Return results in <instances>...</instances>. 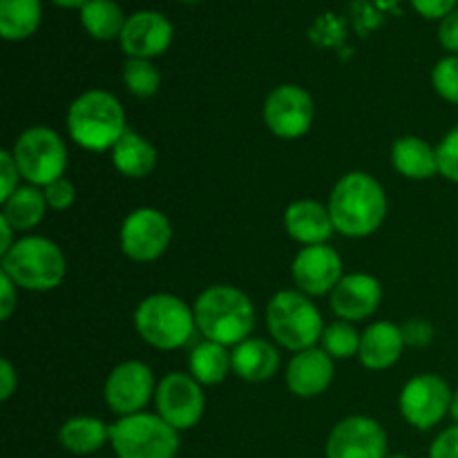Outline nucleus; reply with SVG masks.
Instances as JSON below:
<instances>
[{"label":"nucleus","instance_id":"obj_1","mask_svg":"<svg viewBox=\"0 0 458 458\" xmlns=\"http://www.w3.org/2000/svg\"><path fill=\"white\" fill-rule=\"evenodd\" d=\"M334 226L344 237H367L380 228L387 215V195L367 173H349L329 195Z\"/></svg>","mask_w":458,"mask_h":458},{"label":"nucleus","instance_id":"obj_2","mask_svg":"<svg viewBox=\"0 0 458 458\" xmlns=\"http://www.w3.org/2000/svg\"><path fill=\"white\" fill-rule=\"evenodd\" d=\"M192 311L201 335L224 347H237L244 343L255 327L250 298L235 286H210L197 298Z\"/></svg>","mask_w":458,"mask_h":458},{"label":"nucleus","instance_id":"obj_3","mask_svg":"<svg viewBox=\"0 0 458 458\" xmlns=\"http://www.w3.org/2000/svg\"><path fill=\"white\" fill-rule=\"evenodd\" d=\"M67 130L76 146L89 152H106L128 132L125 110L114 94L106 89H88L67 112Z\"/></svg>","mask_w":458,"mask_h":458},{"label":"nucleus","instance_id":"obj_4","mask_svg":"<svg viewBox=\"0 0 458 458\" xmlns=\"http://www.w3.org/2000/svg\"><path fill=\"white\" fill-rule=\"evenodd\" d=\"M3 273L18 289L52 291L63 282L67 271L65 255L47 237H22L3 255Z\"/></svg>","mask_w":458,"mask_h":458},{"label":"nucleus","instance_id":"obj_5","mask_svg":"<svg viewBox=\"0 0 458 458\" xmlns=\"http://www.w3.org/2000/svg\"><path fill=\"white\" fill-rule=\"evenodd\" d=\"M134 327L150 347L173 352L191 343L197 322L195 311L182 298L170 293H155L137 307Z\"/></svg>","mask_w":458,"mask_h":458},{"label":"nucleus","instance_id":"obj_6","mask_svg":"<svg viewBox=\"0 0 458 458\" xmlns=\"http://www.w3.org/2000/svg\"><path fill=\"white\" fill-rule=\"evenodd\" d=\"M268 334L282 347L300 353L316 347L322 338V316L302 291H280L267 307Z\"/></svg>","mask_w":458,"mask_h":458},{"label":"nucleus","instance_id":"obj_7","mask_svg":"<svg viewBox=\"0 0 458 458\" xmlns=\"http://www.w3.org/2000/svg\"><path fill=\"white\" fill-rule=\"evenodd\" d=\"M110 443L119 458H174L179 432L159 414L139 411L110 425Z\"/></svg>","mask_w":458,"mask_h":458},{"label":"nucleus","instance_id":"obj_8","mask_svg":"<svg viewBox=\"0 0 458 458\" xmlns=\"http://www.w3.org/2000/svg\"><path fill=\"white\" fill-rule=\"evenodd\" d=\"M12 155L22 179H27L31 186H49L56 179H63L67 168L65 141L43 125L25 130L13 143Z\"/></svg>","mask_w":458,"mask_h":458},{"label":"nucleus","instance_id":"obj_9","mask_svg":"<svg viewBox=\"0 0 458 458\" xmlns=\"http://www.w3.org/2000/svg\"><path fill=\"white\" fill-rule=\"evenodd\" d=\"M452 389L437 374H420L411 378L401 392V414L411 428L432 429L447 416L452 405Z\"/></svg>","mask_w":458,"mask_h":458},{"label":"nucleus","instance_id":"obj_10","mask_svg":"<svg viewBox=\"0 0 458 458\" xmlns=\"http://www.w3.org/2000/svg\"><path fill=\"white\" fill-rule=\"evenodd\" d=\"M157 414L177 432L192 429L201 420L206 410V398L201 385L188 374H168L161 378L155 392Z\"/></svg>","mask_w":458,"mask_h":458},{"label":"nucleus","instance_id":"obj_11","mask_svg":"<svg viewBox=\"0 0 458 458\" xmlns=\"http://www.w3.org/2000/svg\"><path fill=\"white\" fill-rule=\"evenodd\" d=\"M264 123L276 137L298 139L309 132L316 116L311 94L300 85H277L264 101Z\"/></svg>","mask_w":458,"mask_h":458},{"label":"nucleus","instance_id":"obj_12","mask_svg":"<svg viewBox=\"0 0 458 458\" xmlns=\"http://www.w3.org/2000/svg\"><path fill=\"white\" fill-rule=\"evenodd\" d=\"M121 250L134 262H155L173 240L168 217L157 208H137L121 226Z\"/></svg>","mask_w":458,"mask_h":458},{"label":"nucleus","instance_id":"obj_13","mask_svg":"<svg viewBox=\"0 0 458 458\" xmlns=\"http://www.w3.org/2000/svg\"><path fill=\"white\" fill-rule=\"evenodd\" d=\"M327 458H387V434L369 416H349L331 429Z\"/></svg>","mask_w":458,"mask_h":458},{"label":"nucleus","instance_id":"obj_14","mask_svg":"<svg viewBox=\"0 0 458 458\" xmlns=\"http://www.w3.org/2000/svg\"><path fill=\"white\" fill-rule=\"evenodd\" d=\"M155 392V376L141 360L121 362L106 380V403L119 416L139 414Z\"/></svg>","mask_w":458,"mask_h":458},{"label":"nucleus","instance_id":"obj_15","mask_svg":"<svg viewBox=\"0 0 458 458\" xmlns=\"http://www.w3.org/2000/svg\"><path fill=\"white\" fill-rule=\"evenodd\" d=\"M293 282L298 284V291L304 295H325L338 286L343 280V258L338 250L327 244L304 246L293 259Z\"/></svg>","mask_w":458,"mask_h":458},{"label":"nucleus","instance_id":"obj_16","mask_svg":"<svg viewBox=\"0 0 458 458\" xmlns=\"http://www.w3.org/2000/svg\"><path fill=\"white\" fill-rule=\"evenodd\" d=\"M173 22L159 12H137L125 21L119 36L121 49L128 58L161 56L173 43Z\"/></svg>","mask_w":458,"mask_h":458},{"label":"nucleus","instance_id":"obj_17","mask_svg":"<svg viewBox=\"0 0 458 458\" xmlns=\"http://www.w3.org/2000/svg\"><path fill=\"white\" fill-rule=\"evenodd\" d=\"M380 300H383L380 282L367 273L344 276L331 291V309L340 320L347 322L367 320L374 316L376 309L380 307Z\"/></svg>","mask_w":458,"mask_h":458},{"label":"nucleus","instance_id":"obj_18","mask_svg":"<svg viewBox=\"0 0 458 458\" xmlns=\"http://www.w3.org/2000/svg\"><path fill=\"white\" fill-rule=\"evenodd\" d=\"M334 358L325 349H307L291 358L286 367V387L300 398H316L334 380Z\"/></svg>","mask_w":458,"mask_h":458},{"label":"nucleus","instance_id":"obj_19","mask_svg":"<svg viewBox=\"0 0 458 458\" xmlns=\"http://www.w3.org/2000/svg\"><path fill=\"white\" fill-rule=\"evenodd\" d=\"M284 226L286 233L304 246L327 244L335 231L329 208L313 199L293 201L284 213Z\"/></svg>","mask_w":458,"mask_h":458},{"label":"nucleus","instance_id":"obj_20","mask_svg":"<svg viewBox=\"0 0 458 458\" xmlns=\"http://www.w3.org/2000/svg\"><path fill=\"white\" fill-rule=\"evenodd\" d=\"M405 349V335L403 327L394 322H374L360 335V358L362 365L371 371H383L396 365L398 358L403 356Z\"/></svg>","mask_w":458,"mask_h":458},{"label":"nucleus","instance_id":"obj_21","mask_svg":"<svg viewBox=\"0 0 458 458\" xmlns=\"http://www.w3.org/2000/svg\"><path fill=\"white\" fill-rule=\"evenodd\" d=\"M233 371L246 383H264L280 369V353L262 338H246L231 353Z\"/></svg>","mask_w":458,"mask_h":458},{"label":"nucleus","instance_id":"obj_22","mask_svg":"<svg viewBox=\"0 0 458 458\" xmlns=\"http://www.w3.org/2000/svg\"><path fill=\"white\" fill-rule=\"evenodd\" d=\"M392 164L407 179H432L438 174L437 148L420 137H401L392 148Z\"/></svg>","mask_w":458,"mask_h":458},{"label":"nucleus","instance_id":"obj_23","mask_svg":"<svg viewBox=\"0 0 458 458\" xmlns=\"http://www.w3.org/2000/svg\"><path fill=\"white\" fill-rule=\"evenodd\" d=\"M112 164L123 177L143 179L155 170L157 165V148L148 139L128 130L112 148Z\"/></svg>","mask_w":458,"mask_h":458},{"label":"nucleus","instance_id":"obj_24","mask_svg":"<svg viewBox=\"0 0 458 458\" xmlns=\"http://www.w3.org/2000/svg\"><path fill=\"white\" fill-rule=\"evenodd\" d=\"M58 441H61L63 450H67L70 454H92L110 441V428L94 416H74L63 423Z\"/></svg>","mask_w":458,"mask_h":458},{"label":"nucleus","instance_id":"obj_25","mask_svg":"<svg viewBox=\"0 0 458 458\" xmlns=\"http://www.w3.org/2000/svg\"><path fill=\"white\" fill-rule=\"evenodd\" d=\"M40 18V0H0V36L4 40L30 38L38 30Z\"/></svg>","mask_w":458,"mask_h":458},{"label":"nucleus","instance_id":"obj_26","mask_svg":"<svg viewBox=\"0 0 458 458\" xmlns=\"http://www.w3.org/2000/svg\"><path fill=\"white\" fill-rule=\"evenodd\" d=\"M47 210V199L38 186L18 188L9 199L3 201V217L13 226V231H31L38 226Z\"/></svg>","mask_w":458,"mask_h":458},{"label":"nucleus","instance_id":"obj_27","mask_svg":"<svg viewBox=\"0 0 458 458\" xmlns=\"http://www.w3.org/2000/svg\"><path fill=\"white\" fill-rule=\"evenodd\" d=\"M188 367L191 376L199 385H219L233 369V358L224 344L204 340L192 349Z\"/></svg>","mask_w":458,"mask_h":458},{"label":"nucleus","instance_id":"obj_28","mask_svg":"<svg viewBox=\"0 0 458 458\" xmlns=\"http://www.w3.org/2000/svg\"><path fill=\"white\" fill-rule=\"evenodd\" d=\"M125 21L128 18L123 16V12H121L114 0H88L81 7V25L97 40L119 38Z\"/></svg>","mask_w":458,"mask_h":458},{"label":"nucleus","instance_id":"obj_29","mask_svg":"<svg viewBox=\"0 0 458 458\" xmlns=\"http://www.w3.org/2000/svg\"><path fill=\"white\" fill-rule=\"evenodd\" d=\"M123 83L134 97L150 98L159 92L161 72L148 58H128L123 63Z\"/></svg>","mask_w":458,"mask_h":458},{"label":"nucleus","instance_id":"obj_30","mask_svg":"<svg viewBox=\"0 0 458 458\" xmlns=\"http://www.w3.org/2000/svg\"><path fill=\"white\" fill-rule=\"evenodd\" d=\"M320 340L322 349L331 358H340V360H347V358L356 356L360 352V335L353 329L352 322L347 320H335L331 325H327Z\"/></svg>","mask_w":458,"mask_h":458},{"label":"nucleus","instance_id":"obj_31","mask_svg":"<svg viewBox=\"0 0 458 458\" xmlns=\"http://www.w3.org/2000/svg\"><path fill=\"white\" fill-rule=\"evenodd\" d=\"M432 85L443 101L458 106V56L450 54L437 63L432 70Z\"/></svg>","mask_w":458,"mask_h":458},{"label":"nucleus","instance_id":"obj_32","mask_svg":"<svg viewBox=\"0 0 458 458\" xmlns=\"http://www.w3.org/2000/svg\"><path fill=\"white\" fill-rule=\"evenodd\" d=\"M437 157L438 174H443L447 182L458 183V125L441 139L437 146Z\"/></svg>","mask_w":458,"mask_h":458},{"label":"nucleus","instance_id":"obj_33","mask_svg":"<svg viewBox=\"0 0 458 458\" xmlns=\"http://www.w3.org/2000/svg\"><path fill=\"white\" fill-rule=\"evenodd\" d=\"M45 199L47 206L54 210H67L76 199V188L67 179H56L54 183L45 186Z\"/></svg>","mask_w":458,"mask_h":458},{"label":"nucleus","instance_id":"obj_34","mask_svg":"<svg viewBox=\"0 0 458 458\" xmlns=\"http://www.w3.org/2000/svg\"><path fill=\"white\" fill-rule=\"evenodd\" d=\"M0 177H3V195H0V199L4 201L18 191V177H22L21 170H18L16 159H13L12 152L7 150L0 152Z\"/></svg>","mask_w":458,"mask_h":458},{"label":"nucleus","instance_id":"obj_35","mask_svg":"<svg viewBox=\"0 0 458 458\" xmlns=\"http://www.w3.org/2000/svg\"><path fill=\"white\" fill-rule=\"evenodd\" d=\"M429 458H458V425L447 428L434 438L429 447Z\"/></svg>","mask_w":458,"mask_h":458},{"label":"nucleus","instance_id":"obj_36","mask_svg":"<svg viewBox=\"0 0 458 458\" xmlns=\"http://www.w3.org/2000/svg\"><path fill=\"white\" fill-rule=\"evenodd\" d=\"M416 12L423 18L429 21H443L447 13H452L456 9L458 0H411Z\"/></svg>","mask_w":458,"mask_h":458},{"label":"nucleus","instance_id":"obj_37","mask_svg":"<svg viewBox=\"0 0 458 458\" xmlns=\"http://www.w3.org/2000/svg\"><path fill=\"white\" fill-rule=\"evenodd\" d=\"M18 286L7 273L0 271V320H9L18 307Z\"/></svg>","mask_w":458,"mask_h":458},{"label":"nucleus","instance_id":"obj_38","mask_svg":"<svg viewBox=\"0 0 458 458\" xmlns=\"http://www.w3.org/2000/svg\"><path fill=\"white\" fill-rule=\"evenodd\" d=\"M403 335H405V344L425 347L434 340V327L428 320H411L403 327Z\"/></svg>","mask_w":458,"mask_h":458},{"label":"nucleus","instance_id":"obj_39","mask_svg":"<svg viewBox=\"0 0 458 458\" xmlns=\"http://www.w3.org/2000/svg\"><path fill=\"white\" fill-rule=\"evenodd\" d=\"M438 40H441L443 49L458 56V7L452 13H447L438 25Z\"/></svg>","mask_w":458,"mask_h":458},{"label":"nucleus","instance_id":"obj_40","mask_svg":"<svg viewBox=\"0 0 458 458\" xmlns=\"http://www.w3.org/2000/svg\"><path fill=\"white\" fill-rule=\"evenodd\" d=\"M0 380H3V387H0V401L4 403L13 396V392H16L18 387L16 369H13V365L7 360V358L0 360Z\"/></svg>","mask_w":458,"mask_h":458},{"label":"nucleus","instance_id":"obj_41","mask_svg":"<svg viewBox=\"0 0 458 458\" xmlns=\"http://www.w3.org/2000/svg\"><path fill=\"white\" fill-rule=\"evenodd\" d=\"M0 235H3V242H0V255H4L16 242H13V226L3 217V215H0Z\"/></svg>","mask_w":458,"mask_h":458},{"label":"nucleus","instance_id":"obj_42","mask_svg":"<svg viewBox=\"0 0 458 458\" xmlns=\"http://www.w3.org/2000/svg\"><path fill=\"white\" fill-rule=\"evenodd\" d=\"M52 3H56L58 7H65V9H74V7H83L88 0H52Z\"/></svg>","mask_w":458,"mask_h":458},{"label":"nucleus","instance_id":"obj_43","mask_svg":"<svg viewBox=\"0 0 458 458\" xmlns=\"http://www.w3.org/2000/svg\"><path fill=\"white\" fill-rule=\"evenodd\" d=\"M450 416L454 419V423L458 425V389L452 394V405H450Z\"/></svg>","mask_w":458,"mask_h":458},{"label":"nucleus","instance_id":"obj_44","mask_svg":"<svg viewBox=\"0 0 458 458\" xmlns=\"http://www.w3.org/2000/svg\"><path fill=\"white\" fill-rule=\"evenodd\" d=\"M387 458H410V456H403V454H394V456H387Z\"/></svg>","mask_w":458,"mask_h":458},{"label":"nucleus","instance_id":"obj_45","mask_svg":"<svg viewBox=\"0 0 458 458\" xmlns=\"http://www.w3.org/2000/svg\"><path fill=\"white\" fill-rule=\"evenodd\" d=\"M183 3H197V0H183Z\"/></svg>","mask_w":458,"mask_h":458}]
</instances>
